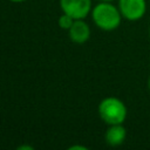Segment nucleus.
Returning a JSON list of instances; mask_svg holds the SVG:
<instances>
[{"label":"nucleus","mask_w":150,"mask_h":150,"mask_svg":"<svg viewBox=\"0 0 150 150\" xmlns=\"http://www.w3.org/2000/svg\"><path fill=\"white\" fill-rule=\"evenodd\" d=\"M91 18L94 23L102 30L111 32L118 28L122 20L120 9L111 2L101 1L91 9Z\"/></svg>","instance_id":"f257e3e1"},{"label":"nucleus","mask_w":150,"mask_h":150,"mask_svg":"<svg viewBox=\"0 0 150 150\" xmlns=\"http://www.w3.org/2000/svg\"><path fill=\"white\" fill-rule=\"evenodd\" d=\"M127 114L125 104L117 97H105L98 104V115L108 125L122 124L127 118Z\"/></svg>","instance_id":"f03ea898"},{"label":"nucleus","mask_w":150,"mask_h":150,"mask_svg":"<svg viewBox=\"0 0 150 150\" xmlns=\"http://www.w3.org/2000/svg\"><path fill=\"white\" fill-rule=\"evenodd\" d=\"M118 9L124 19L137 21L144 16L146 2L145 0H118Z\"/></svg>","instance_id":"7ed1b4c3"},{"label":"nucleus","mask_w":150,"mask_h":150,"mask_svg":"<svg viewBox=\"0 0 150 150\" xmlns=\"http://www.w3.org/2000/svg\"><path fill=\"white\" fill-rule=\"evenodd\" d=\"M60 7L63 13L75 20L84 19L93 9L91 0H60Z\"/></svg>","instance_id":"20e7f679"},{"label":"nucleus","mask_w":150,"mask_h":150,"mask_svg":"<svg viewBox=\"0 0 150 150\" xmlns=\"http://www.w3.org/2000/svg\"><path fill=\"white\" fill-rule=\"evenodd\" d=\"M69 38L74 43H84L90 38V28L89 25L83 21V19H77L74 21L71 27L68 29Z\"/></svg>","instance_id":"39448f33"},{"label":"nucleus","mask_w":150,"mask_h":150,"mask_svg":"<svg viewBox=\"0 0 150 150\" xmlns=\"http://www.w3.org/2000/svg\"><path fill=\"white\" fill-rule=\"evenodd\" d=\"M127 137V129L124 128L123 123L122 124H111L105 131L104 138L107 144L110 146H118L121 145Z\"/></svg>","instance_id":"423d86ee"},{"label":"nucleus","mask_w":150,"mask_h":150,"mask_svg":"<svg viewBox=\"0 0 150 150\" xmlns=\"http://www.w3.org/2000/svg\"><path fill=\"white\" fill-rule=\"evenodd\" d=\"M74 21H75V19H74V18H71L70 15H68V14L63 13V14L59 18L57 23H59V26H60V28H61V29L68 30V29L71 27V25L74 23Z\"/></svg>","instance_id":"0eeeda50"},{"label":"nucleus","mask_w":150,"mask_h":150,"mask_svg":"<svg viewBox=\"0 0 150 150\" xmlns=\"http://www.w3.org/2000/svg\"><path fill=\"white\" fill-rule=\"evenodd\" d=\"M74 149H81V150H87L86 146H80V145H74V146H70L69 150H74Z\"/></svg>","instance_id":"6e6552de"},{"label":"nucleus","mask_w":150,"mask_h":150,"mask_svg":"<svg viewBox=\"0 0 150 150\" xmlns=\"http://www.w3.org/2000/svg\"><path fill=\"white\" fill-rule=\"evenodd\" d=\"M18 149L22 150V149H29V150H33V146H28V145H23V146H19Z\"/></svg>","instance_id":"1a4fd4ad"},{"label":"nucleus","mask_w":150,"mask_h":150,"mask_svg":"<svg viewBox=\"0 0 150 150\" xmlns=\"http://www.w3.org/2000/svg\"><path fill=\"white\" fill-rule=\"evenodd\" d=\"M9 1H12V2H15V4H19V2H25L26 0H9Z\"/></svg>","instance_id":"9d476101"},{"label":"nucleus","mask_w":150,"mask_h":150,"mask_svg":"<svg viewBox=\"0 0 150 150\" xmlns=\"http://www.w3.org/2000/svg\"><path fill=\"white\" fill-rule=\"evenodd\" d=\"M148 88H149V90H150V76H149V79H148Z\"/></svg>","instance_id":"9b49d317"},{"label":"nucleus","mask_w":150,"mask_h":150,"mask_svg":"<svg viewBox=\"0 0 150 150\" xmlns=\"http://www.w3.org/2000/svg\"><path fill=\"white\" fill-rule=\"evenodd\" d=\"M101 1H108V2H111V1H114V0H101Z\"/></svg>","instance_id":"f8f14e48"},{"label":"nucleus","mask_w":150,"mask_h":150,"mask_svg":"<svg viewBox=\"0 0 150 150\" xmlns=\"http://www.w3.org/2000/svg\"><path fill=\"white\" fill-rule=\"evenodd\" d=\"M149 35H150V27H149Z\"/></svg>","instance_id":"ddd939ff"}]
</instances>
